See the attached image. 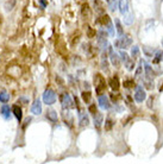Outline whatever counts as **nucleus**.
<instances>
[{"label":"nucleus","mask_w":163,"mask_h":164,"mask_svg":"<svg viewBox=\"0 0 163 164\" xmlns=\"http://www.w3.org/2000/svg\"><path fill=\"white\" fill-rule=\"evenodd\" d=\"M119 11L125 17V24L130 25L133 22V16L129 13V0H120L119 1Z\"/></svg>","instance_id":"f257e3e1"},{"label":"nucleus","mask_w":163,"mask_h":164,"mask_svg":"<svg viewBox=\"0 0 163 164\" xmlns=\"http://www.w3.org/2000/svg\"><path fill=\"white\" fill-rule=\"evenodd\" d=\"M94 84H95V92L98 95L102 94L106 91V81L102 78V75L100 74H95L94 76Z\"/></svg>","instance_id":"f03ea898"},{"label":"nucleus","mask_w":163,"mask_h":164,"mask_svg":"<svg viewBox=\"0 0 163 164\" xmlns=\"http://www.w3.org/2000/svg\"><path fill=\"white\" fill-rule=\"evenodd\" d=\"M131 44H132V39L128 35H124V36L121 35L118 39L114 42V45L117 48H120V49H126V48H129Z\"/></svg>","instance_id":"7ed1b4c3"},{"label":"nucleus","mask_w":163,"mask_h":164,"mask_svg":"<svg viewBox=\"0 0 163 164\" xmlns=\"http://www.w3.org/2000/svg\"><path fill=\"white\" fill-rule=\"evenodd\" d=\"M61 103H62V108H63V110H70V108H74V107H75L72 96H70L68 93L62 94V96H61Z\"/></svg>","instance_id":"20e7f679"},{"label":"nucleus","mask_w":163,"mask_h":164,"mask_svg":"<svg viewBox=\"0 0 163 164\" xmlns=\"http://www.w3.org/2000/svg\"><path fill=\"white\" fill-rule=\"evenodd\" d=\"M43 101L46 105H53L56 102V94L53 89H46L43 94Z\"/></svg>","instance_id":"39448f33"},{"label":"nucleus","mask_w":163,"mask_h":164,"mask_svg":"<svg viewBox=\"0 0 163 164\" xmlns=\"http://www.w3.org/2000/svg\"><path fill=\"white\" fill-rule=\"evenodd\" d=\"M107 32L104 31V30H100L99 31V35H98V43H99V46L101 48L102 50H106L107 46H108V43H107Z\"/></svg>","instance_id":"423d86ee"},{"label":"nucleus","mask_w":163,"mask_h":164,"mask_svg":"<svg viewBox=\"0 0 163 164\" xmlns=\"http://www.w3.org/2000/svg\"><path fill=\"white\" fill-rule=\"evenodd\" d=\"M147 98V94H145V91L143 89L142 86H137L136 88V93H135V100L137 102H143Z\"/></svg>","instance_id":"0eeeda50"},{"label":"nucleus","mask_w":163,"mask_h":164,"mask_svg":"<svg viewBox=\"0 0 163 164\" xmlns=\"http://www.w3.org/2000/svg\"><path fill=\"white\" fill-rule=\"evenodd\" d=\"M62 119H63V122H64L68 127H72V126H73V117H72V113L69 112V110H63Z\"/></svg>","instance_id":"6e6552de"},{"label":"nucleus","mask_w":163,"mask_h":164,"mask_svg":"<svg viewBox=\"0 0 163 164\" xmlns=\"http://www.w3.org/2000/svg\"><path fill=\"white\" fill-rule=\"evenodd\" d=\"M108 50H110V57H111V63L116 67V68H119L120 67V59H119V56L114 52L113 50H112V48L110 46L108 48Z\"/></svg>","instance_id":"1a4fd4ad"},{"label":"nucleus","mask_w":163,"mask_h":164,"mask_svg":"<svg viewBox=\"0 0 163 164\" xmlns=\"http://www.w3.org/2000/svg\"><path fill=\"white\" fill-rule=\"evenodd\" d=\"M99 106L102 110H108L111 107L110 103V99L106 95H99Z\"/></svg>","instance_id":"9d476101"},{"label":"nucleus","mask_w":163,"mask_h":164,"mask_svg":"<svg viewBox=\"0 0 163 164\" xmlns=\"http://www.w3.org/2000/svg\"><path fill=\"white\" fill-rule=\"evenodd\" d=\"M31 112L33 114H36V115H40L42 113V103H41L40 99H37V100L33 101V103L31 106Z\"/></svg>","instance_id":"9b49d317"},{"label":"nucleus","mask_w":163,"mask_h":164,"mask_svg":"<svg viewBox=\"0 0 163 164\" xmlns=\"http://www.w3.org/2000/svg\"><path fill=\"white\" fill-rule=\"evenodd\" d=\"M79 122H80V127H85L89 124V117L85 112L79 113Z\"/></svg>","instance_id":"f8f14e48"},{"label":"nucleus","mask_w":163,"mask_h":164,"mask_svg":"<svg viewBox=\"0 0 163 164\" xmlns=\"http://www.w3.org/2000/svg\"><path fill=\"white\" fill-rule=\"evenodd\" d=\"M45 117H46L48 120H50L51 122H56L57 120H59V115H57V112L54 111V110H48Z\"/></svg>","instance_id":"ddd939ff"},{"label":"nucleus","mask_w":163,"mask_h":164,"mask_svg":"<svg viewBox=\"0 0 163 164\" xmlns=\"http://www.w3.org/2000/svg\"><path fill=\"white\" fill-rule=\"evenodd\" d=\"M93 3H94V8H95V11H97V13L105 14V7L100 0H93Z\"/></svg>","instance_id":"4468645a"},{"label":"nucleus","mask_w":163,"mask_h":164,"mask_svg":"<svg viewBox=\"0 0 163 164\" xmlns=\"http://www.w3.org/2000/svg\"><path fill=\"white\" fill-rule=\"evenodd\" d=\"M102 114L101 113H97L94 115V126H95V129L97 130H100L101 129V124H102Z\"/></svg>","instance_id":"2eb2a0df"},{"label":"nucleus","mask_w":163,"mask_h":164,"mask_svg":"<svg viewBox=\"0 0 163 164\" xmlns=\"http://www.w3.org/2000/svg\"><path fill=\"white\" fill-rule=\"evenodd\" d=\"M12 112H13V114H14V117L17 118V120L20 122L22 121V119H23V113H22V108L19 107V106H17V105H14L13 107H12Z\"/></svg>","instance_id":"dca6fc26"},{"label":"nucleus","mask_w":163,"mask_h":164,"mask_svg":"<svg viewBox=\"0 0 163 164\" xmlns=\"http://www.w3.org/2000/svg\"><path fill=\"white\" fill-rule=\"evenodd\" d=\"M1 115L6 120H8L10 118H11V108H10L8 105H6V103L3 105V107H1Z\"/></svg>","instance_id":"f3484780"},{"label":"nucleus","mask_w":163,"mask_h":164,"mask_svg":"<svg viewBox=\"0 0 163 164\" xmlns=\"http://www.w3.org/2000/svg\"><path fill=\"white\" fill-rule=\"evenodd\" d=\"M110 86L113 91H118L119 87H120V83H119V79L117 76H113V78L110 79Z\"/></svg>","instance_id":"a211bd4d"},{"label":"nucleus","mask_w":163,"mask_h":164,"mask_svg":"<svg viewBox=\"0 0 163 164\" xmlns=\"http://www.w3.org/2000/svg\"><path fill=\"white\" fill-rule=\"evenodd\" d=\"M143 62V61H142ZM143 64H144V69H145V75H147V78L148 79H152L155 76V73L154 70H152V68L150 67V64L145 63V62H143Z\"/></svg>","instance_id":"6ab92c4d"},{"label":"nucleus","mask_w":163,"mask_h":164,"mask_svg":"<svg viewBox=\"0 0 163 164\" xmlns=\"http://www.w3.org/2000/svg\"><path fill=\"white\" fill-rule=\"evenodd\" d=\"M101 69L104 71H108V63H107V60H106V50H104V55L101 57Z\"/></svg>","instance_id":"aec40b11"},{"label":"nucleus","mask_w":163,"mask_h":164,"mask_svg":"<svg viewBox=\"0 0 163 164\" xmlns=\"http://www.w3.org/2000/svg\"><path fill=\"white\" fill-rule=\"evenodd\" d=\"M82 16L86 18H89L91 17V11H89V6L87 4H85L82 6Z\"/></svg>","instance_id":"412c9836"},{"label":"nucleus","mask_w":163,"mask_h":164,"mask_svg":"<svg viewBox=\"0 0 163 164\" xmlns=\"http://www.w3.org/2000/svg\"><path fill=\"white\" fill-rule=\"evenodd\" d=\"M162 61H163V51L160 50V51H157L156 55H155L154 62H155V63H160V62H162Z\"/></svg>","instance_id":"4be33fe9"},{"label":"nucleus","mask_w":163,"mask_h":164,"mask_svg":"<svg viewBox=\"0 0 163 164\" xmlns=\"http://www.w3.org/2000/svg\"><path fill=\"white\" fill-rule=\"evenodd\" d=\"M8 100H10V94H7L6 92L0 93V101H1L3 103H6Z\"/></svg>","instance_id":"5701e85b"},{"label":"nucleus","mask_w":163,"mask_h":164,"mask_svg":"<svg viewBox=\"0 0 163 164\" xmlns=\"http://www.w3.org/2000/svg\"><path fill=\"white\" fill-rule=\"evenodd\" d=\"M116 27H117V32H118V35L119 36H121L123 33H124V30H123V26H121V24H120V22H119V19H116Z\"/></svg>","instance_id":"b1692460"},{"label":"nucleus","mask_w":163,"mask_h":164,"mask_svg":"<svg viewBox=\"0 0 163 164\" xmlns=\"http://www.w3.org/2000/svg\"><path fill=\"white\" fill-rule=\"evenodd\" d=\"M114 125V122H113V120L112 119H107L106 120V122H105V130L106 131H110V130H112V126Z\"/></svg>","instance_id":"393cba45"},{"label":"nucleus","mask_w":163,"mask_h":164,"mask_svg":"<svg viewBox=\"0 0 163 164\" xmlns=\"http://www.w3.org/2000/svg\"><path fill=\"white\" fill-rule=\"evenodd\" d=\"M91 93L89 92H83L82 93V99H83V101L86 102V103H88L89 101H91Z\"/></svg>","instance_id":"a878e982"},{"label":"nucleus","mask_w":163,"mask_h":164,"mask_svg":"<svg viewBox=\"0 0 163 164\" xmlns=\"http://www.w3.org/2000/svg\"><path fill=\"white\" fill-rule=\"evenodd\" d=\"M131 55H132V57H137V56L139 55V49H138V46H137V45H135V46L132 48Z\"/></svg>","instance_id":"bb28decb"},{"label":"nucleus","mask_w":163,"mask_h":164,"mask_svg":"<svg viewBox=\"0 0 163 164\" xmlns=\"http://www.w3.org/2000/svg\"><path fill=\"white\" fill-rule=\"evenodd\" d=\"M88 111H89V113H92L93 115H95V114L98 113L97 106H95V105H91V106H89V108H88Z\"/></svg>","instance_id":"cd10ccee"},{"label":"nucleus","mask_w":163,"mask_h":164,"mask_svg":"<svg viewBox=\"0 0 163 164\" xmlns=\"http://www.w3.org/2000/svg\"><path fill=\"white\" fill-rule=\"evenodd\" d=\"M120 56H121V60L124 61V62H129L130 60H129V55L126 54V52H124V51H120Z\"/></svg>","instance_id":"c85d7f7f"},{"label":"nucleus","mask_w":163,"mask_h":164,"mask_svg":"<svg viewBox=\"0 0 163 164\" xmlns=\"http://www.w3.org/2000/svg\"><path fill=\"white\" fill-rule=\"evenodd\" d=\"M133 84H135V82H133L132 80L124 81V87H126V88H131V87H133Z\"/></svg>","instance_id":"c756f323"},{"label":"nucleus","mask_w":163,"mask_h":164,"mask_svg":"<svg viewBox=\"0 0 163 164\" xmlns=\"http://www.w3.org/2000/svg\"><path fill=\"white\" fill-rule=\"evenodd\" d=\"M87 30H88V37H91V38H92V37H94V36H95V31L93 30L92 27H89V26H88V27H87Z\"/></svg>","instance_id":"7c9ffc66"},{"label":"nucleus","mask_w":163,"mask_h":164,"mask_svg":"<svg viewBox=\"0 0 163 164\" xmlns=\"http://www.w3.org/2000/svg\"><path fill=\"white\" fill-rule=\"evenodd\" d=\"M140 73H142V65L138 67V69H137V71H136V78H139V76H140Z\"/></svg>","instance_id":"2f4dec72"},{"label":"nucleus","mask_w":163,"mask_h":164,"mask_svg":"<svg viewBox=\"0 0 163 164\" xmlns=\"http://www.w3.org/2000/svg\"><path fill=\"white\" fill-rule=\"evenodd\" d=\"M40 4L42 5V7H43V8H45V7H46V3H45V0H40Z\"/></svg>","instance_id":"473e14b6"},{"label":"nucleus","mask_w":163,"mask_h":164,"mask_svg":"<svg viewBox=\"0 0 163 164\" xmlns=\"http://www.w3.org/2000/svg\"><path fill=\"white\" fill-rule=\"evenodd\" d=\"M151 102H152V98H150V99H149V101H148V107H149V108H151V107H152Z\"/></svg>","instance_id":"72a5a7b5"},{"label":"nucleus","mask_w":163,"mask_h":164,"mask_svg":"<svg viewBox=\"0 0 163 164\" xmlns=\"http://www.w3.org/2000/svg\"><path fill=\"white\" fill-rule=\"evenodd\" d=\"M1 24H3V17L0 16V29H1Z\"/></svg>","instance_id":"f704fd0d"},{"label":"nucleus","mask_w":163,"mask_h":164,"mask_svg":"<svg viewBox=\"0 0 163 164\" xmlns=\"http://www.w3.org/2000/svg\"><path fill=\"white\" fill-rule=\"evenodd\" d=\"M106 1H107V3H110V1H112V0H106Z\"/></svg>","instance_id":"c9c22d12"},{"label":"nucleus","mask_w":163,"mask_h":164,"mask_svg":"<svg viewBox=\"0 0 163 164\" xmlns=\"http://www.w3.org/2000/svg\"><path fill=\"white\" fill-rule=\"evenodd\" d=\"M162 45H163V41H162Z\"/></svg>","instance_id":"e433bc0d"}]
</instances>
